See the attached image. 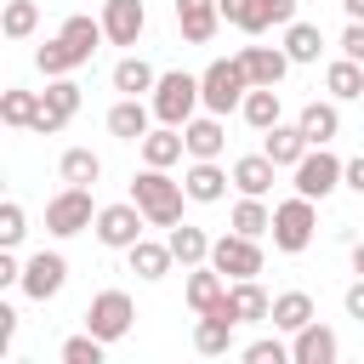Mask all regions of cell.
Returning a JSON list of instances; mask_svg holds the SVG:
<instances>
[{
  "mask_svg": "<svg viewBox=\"0 0 364 364\" xmlns=\"http://www.w3.org/2000/svg\"><path fill=\"white\" fill-rule=\"evenodd\" d=\"M262 6H267L273 28H290V23H296V0H262Z\"/></svg>",
  "mask_w": 364,
  "mask_h": 364,
  "instance_id": "obj_45",
  "label": "cell"
},
{
  "mask_svg": "<svg viewBox=\"0 0 364 364\" xmlns=\"http://www.w3.org/2000/svg\"><path fill=\"white\" fill-rule=\"evenodd\" d=\"M34 68H40L46 80H57V74H74L80 63H74V51L63 46V34H51V40H46V46L34 51Z\"/></svg>",
  "mask_w": 364,
  "mask_h": 364,
  "instance_id": "obj_39",
  "label": "cell"
},
{
  "mask_svg": "<svg viewBox=\"0 0 364 364\" xmlns=\"http://www.w3.org/2000/svg\"><path fill=\"white\" fill-rule=\"evenodd\" d=\"M307 148H313V142L301 136V125H284V119H279L273 131H262V154H267V159H273L279 171H296Z\"/></svg>",
  "mask_w": 364,
  "mask_h": 364,
  "instance_id": "obj_19",
  "label": "cell"
},
{
  "mask_svg": "<svg viewBox=\"0 0 364 364\" xmlns=\"http://www.w3.org/2000/svg\"><path fill=\"white\" fill-rule=\"evenodd\" d=\"M296 125H301V136H307L313 148H330V136L341 131V114H336V97H330V102H318V97H313V102H307V108L296 114Z\"/></svg>",
  "mask_w": 364,
  "mask_h": 364,
  "instance_id": "obj_24",
  "label": "cell"
},
{
  "mask_svg": "<svg viewBox=\"0 0 364 364\" xmlns=\"http://www.w3.org/2000/svg\"><path fill=\"white\" fill-rule=\"evenodd\" d=\"M63 284H68V262H63L57 250H34V256L23 262V284H17V290H23L28 301H51Z\"/></svg>",
  "mask_w": 364,
  "mask_h": 364,
  "instance_id": "obj_11",
  "label": "cell"
},
{
  "mask_svg": "<svg viewBox=\"0 0 364 364\" xmlns=\"http://www.w3.org/2000/svg\"><path fill=\"white\" fill-rule=\"evenodd\" d=\"M125 256H131V273H136V279H165V273L176 267L171 245H159V239H136Z\"/></svg>",
  "mask_w": 364,
  "mask_h": 364,
  "instance_id": "obj_31",
  "label": "cell"
},
{
  "mask_svg": "<svg viewBox=\"0 0 364 364\" xmlns=\"http://www.w3.org/2000/svg\"><path fill=\"white\" fill-rule=\"evenodd\" d=\"M228 182H233V171H222L216 159H193L188 176H182V188H188L193 205H216V199L228 193Z\"/></svg>",
  "mask_w": 364,
  "mask_h": 364,
  "instance_id": "obj_20",
  "label": "cell"
},
{
  "mask_svg": "<svg viewBox=\"0 0 364 364\" xmlns=\"http://www.w3.org/2000/svg\"><path fill=\"white\" fill-rule=\"evenodd\" d=\"M228 296V279L210 267V262H199V267H188V307L193 313H210L216 301Z\"/></svg>",
  "mask_w": 364,
  "mask_h": 364,
  "instance_id": "obj_28",
  "label": "cell"
},
{
  "mask_svg": "<svg viewBox=\"0 0 364 364\" xmlns=\"http://www.w3.org/2000/svg\"><path fill=\"white\" fill-rule=\"evenodd\" d=\"M341 6H347V17H358V23H364V0H341Z\"/></svg>",
  "mask_w": 364,
  "mask_h": 364,
  "instance_id": "obj_50",
  "label": "cell"
},
{
  "mask_svg": "<svg viewBox=\"0 0 364 364\" xmlns=\"http://www.w3.org/2000/svg\"><path fill=\"white\" fill-rule=\"evenodd\" d=\"M131 199L142 205L148 228H176V222H182V199H188V188L171 182L165 165H142V171L131 176Z\"/></svg>",
  "mask_w": 364,
  "mask_h": 364,
  "instance_id": "obj_1",
  "label": "cell"
},
{
  "mask_svg": "<svg viewBox=\"0 0 364 364\" xmlns=\"http://www.w3.org/2000/svg\"><path fill=\"white\" fill-rule=\"evenodd\" d=\"M6 40H28L40 28V0H6V17H0Z\"/></svg>",
  "mask_w": 364,
  "mask_h": 364,
  "instance_id": "obj_38",
  "label": "cell"
},
{
  "mask_svg": "<svg viewBox=\"0 0 364 364\" xmlns=\"http://www.w3.org/2000/svg\"><path fill=\"white\" fill-rule=\"evenodd\" d=\"M318 318V307H313V296L307 290H284V296H273V313H267V324L273 330H284V336H296L301 324H313Z\"/></svg>",
  "mask_w": 364,
  "mask_h": 364,
  "instance_id": "obj_23",
  "label": "cell"
},
{
  "mask_svg": "<svg viewBox=\"0 0 364 364\" xmlns=\"http://www.w3.org/2000/svg\"><path fill=\"white\" fill-rule=\"evenodd\" d=\"M80 102H85V97H80V85H74L68 74H57V80L40 91V114H34V125H28V131H34V136H57V131L80 114Z\"/></svg>",
  "mask_w": 364,
  "mask_h": 364,
  "instance_id": "obj_9",
  "label": "cell"
},
{
  "mask_svg": "<svg viewBox=\"0 0 364 364\" xmlns=\"http://www.w3.org/2000/svg\"><path fill=\"white\" fill-rule=\"evenodd\" d=\"M210 267L233 284V279H256L262 273V239H250V233H222L216 245H210Z\"/></svg>",
  "mask_w": 364,
  "mask_h": 364,
  "instance_id": "obj_8",
  "label": "cell"
},
{
  "mask_svg": "<svg viewBox=\"0 0 364 364\" xmlns=\"http://www.w3.org/2000/svg\"><path fill=\"white\" fill-rule=\"evenodd\" d=\"M57 171H63V182H74V188H97V176H102V159H97L91 148H68V154L57 159Z\"/></svg>",
  "mask_w": 364,
  "mask_h": 364,
  "instance_id": "obj_36",
  "label": "cell"
},
{
  "mask_svg": "<svg viewBox=\"0 0 364 364\" xmlns=\"http://www.w3.org/2000/svg\"><path fill=\"white\" fill-rule=\"evenodd\" d=\"M165 245H171V256L182 262V267H199V262H210V233L205 228H193V222H176V228H165Z\"/></svg>",
  "mask_w": 364,
  "mask_h": 364,
  "instance_id": "obj_21",
  "label": "cell"
},
{
  "mask_svg": "<svg viewBox=\"0 0 364 364\" xmlns=\"http://www.w3.org/2000/svg\"><path fill=\"white\" fill-rule=\"evenodd\" d=\"M91 222H97L91 188H74V182H63V193H51V199H46V233H57V239H74V233H85Z\"/></svg>",
  "mask_w": 364,
  "mask_h": 364,
  "instance_id": "obj_5",
  "label": "cell"
},
{
  "mask_svg": "<svg viewBox=\"0 0 364 364\" xmlns=\"http://www.w3.org/2000/svg\"><path fill=\"white\" fill-rule=\"evenodd\" d=\"M131 324H136V301L125 290H97L91 296V307H85V330L91 336H102L114 347L119 336H131Z\"/></svg>",
  "mask_w": 364,
  "mask_h": 364,
  "instance_id": "obj_6",
  "label": "cell"
},
{
  "mask_svg": "<svg viewBox=\"0 0 364 364\" xmlns=\"http://www.w3.org/2000/svg\"><path fill=\"white\" fill-rule=\"evenodd\" d=\"M148 102H154V119H159V125H188V119L205 108V97H199V74H182V68L159 74V85L148 91Z\"/></svg>",
  "mask_w": 364,
  "mask_h": 364,
  "instance_id": "obj_2",
  "label": "cell"
},
{
  "mask_svg": "<svg viewBox=\"0 0 364 364\" xmlns=\"http://www.w3.org/2000/svg\"><path fill=\"white\" fill-rule=\"evenodd\" d=\"M23 233H28V216H23L17 199H6V205H0V250H17Z\"/></svg>",
  "mask_w": 364,
  "mask_h": 364,
  "instance_id": "obj_41",
  "label": "cell"
},
{
  "mask_svg": "<svg viewBox=\"0 0 364 364\" xmlns=\"http://www.w3.org/2000/svg\"><path fill=\"white\" fill-rule=\"evenodd\" d=\"M11 336H17V313H11L6 301H0V353L11 347Z\"/></svg>",
  "mask_w": 364,
  "mask_h": 364,
  "instance_id": "obj_48",
  "label": "cell"
},
{
  "mask_svg": "<svg viewBox=\"0 0 364 364\" xmlns=\"http://www.w3.org/2000/svg\"><path fill=\"white\" fill-rule=\"evenodd\" d=\"M154 85H159L154 63H142V57H119V63H114V91H119V97H142V91H154Z\"/></svg>",
  "mask_w": 364,
  "mask_h": 364,
  "instance_id": "obj_32",
  "label": "cell"
},
{
  "mask_svg": "<svg viewBox=\"0 0 364 364\" xmlns=\"http://www.w3.org/2000/svg\"><path fill=\"white\" fill-rule=\"evenodd\" d=\"M239 114H245V125H256V131H273V125H279V114H284V102H279V85H250V91H245V102H239Z\"/></svg>",
  "mask_w": 364,
  "mask_h": 364,
  "instance_id": "obj_26",
  "label": "cell"
},
{
  "mask_svg": "<svg viewBox=\"0 0 364 364\" xmlns=\"http://www.w3.org/2000/svg\"><path fill=\"white\" fill-rule=\"evenodd\" d=\"M239 63H245L250 85H279V80L290 74V51H284V46H245Z\"/></svg>",
  "mask_w": 364,
  "mask_h": 364,
  "instance_id": "obj_17",
  "label": "cell"
},
{
  "mask_svg": "<svg viewBox=\"0 0 364 364\" xmlns=\"http://www.w3.org/2000/svg\"><path fill=\"white\" fill-rule=\"evenodd\" d=\"M102 353H108V341H102V336H91V330H80V336H68V341L57 347V358H63V364H102Z\"/></svg>",
  "mask_w": 364,
  "mask_h": 364,
  "instance_id": "obj_40",
  "label": "cell"
},
{
  "mask_svg": "<svg viewBox=\"0 0 364 364\" xmlns=\"http://www.w3.org/2000/svg\"><path fill=\"white\" fill-rule=\"evenodd\" d=\"M216 6H222V23H233V28H245V34L273 28V17H267L262 0H216Z\"/></svg>",
  "mask_w": 364,
  "mask_h": 364,
  "instance_id": "obj_37",
  "label": "cell"
},
{
  "mask_svg": "<svg viewBox=\"0 0 364 364\" xmlns=\"http://www.w3.org/2000/svg\"><path fill=\"white\" fill-rule=\"evenodd\" d=\"M273 176H279V165H273L267 154H245V159H233V188H239V193H256V199H262V193L273 188Z\"/></svg>",
  "mask_w": 364,
  "mask_h": 364,
  "instance_id": "obj_30",
  "label": "cell"
},
{
  "mask_svg": "<svg viewBox=\"0 0 364 364\" xmlns=\"http://www.w3.org/2000/svg\"><path fill=\"white\" fill-rule=\"evenodd\" d=\"M233 233H250V239H262V233H273V210L256 199V193H239V205H233Z\"/></svg>",
  "mask_w": 364,
  "mask_h": 364,
  "instance_id": "obj_34",
  "label": "cell"
},
{
  "mask_svg": "<svg viewBox=\"0 0 364 364\" xmlns=\"http://www.w3.org/2000/svg\"><path fill=\"white\" fill-rule=\"evenodd\" d=\"M341 307H347V318H358V324H364V273L341 290Z\"/></svg>",
  "mask_w": 364,
  "mask_h": 364,
  "instance_id": "obj_44",
  "label": "cell"
},
{
  "mask_svg": "<svg viewBox=\"0 0 364 364\" xmlns=\"http://www.w3.org/2000/svg\"><path fill=\"white\" fill-rule=\"evenodd\" d=\"M228 301H233V318L239 324H267V313H273V296L256 279H233L228 284Z\"/></svg>",
  "mask_w": 364,
  "mask_h": 364,
  "instance_id": "obj_22",
  "label": "cell"
},
{
  "mask_svg": "<svg viewBox=\"0 0 364 364\" xmlns=\"http://www.w3.org/2000/svg\"><path fill=\"white\" fill-rule=\"evenodd\" d=\"M136 148H142V165H165V171H171V165L188 154V142H182V125H159V131H148Z\"/></svg>",
  "mask_w": 364,
  "mask_h": 364,
  "instance_id": "obj_27",
  "label": "cell"
},
{
  "mask_svg": "<svg viewBox=\"0 0 364 364\" xmlns=\"http://www.w3.org/2000/svg\"><path fill=\"white\" fill-rule=\"evenodd\" d=\"M34 114H40V91H23V85H6V91H0V119H6L11 131H28Z\"/></svg>",
  "mask_w": 364,
  "mask_h": 364,
  "instance_id": "obj_33",
  "label": "cell"
},
{
  "mask_svg": "<svg viewBox=\"0 0 364 364\" xmlns=\"http://www.w3.org/2000/svg\"><path fill=\"white\" fill-rule=\"evenodd\" d=\"M63 46L74 51V63H91L97 57V46L108 40V28H102V17H85V11H74V17H63Z\"/></svg>",
  "mask_w": 364,
  "mask_h": 364,
  "instance_id": "obj_16",
  "label": "cell"
},
{
  "mask_svg": "<svg viewBox=\"0 0 364 364\" xmlns=\"http://www.w3.org/2000/svg\"><path fill=\"white\" fill-rule=\"evenodd\" d=\"M284 51H290V63H318V51H324V34H318V23H290L284 28Z\"/></svg>",
  "mask_w": 364,
  "mask_h": 364,
  "instance_id": "obj_35",
  "label": "cell"
},
{
  "mask_svg": "<svg viewBox=\"0 0 364 364\" xmlns=\"http://www.w3.org/2000/svg\"><path fill=\"white\" fill-rule=\"evenodd\" d=\"M341 188H353V193L364 199V154H358V159H347V171H341Z\"/></svg>",
  "mask_w": 364,
  "mask_h": 364,
  "instance_id": "obj_46",
  "label": "cell"
},
{
  "mask_svg": "<svg viewBox=\"0 0 364 364\" xmlns=\"http://www.w3.org/2000/svg\"><path fill=\"white\" fill-rule=\"evenodd\" d=\"M336 353H341V341H336V330L318 324V318L290 336V364H336Z\"/></svg>",
  "mask_w": 364,
  "mask_h": 364,
  "instance_id": "obj_13",
  "label": "cell"
},
{
  "mask_svg": "<svg viewBox=\"0 0 364 364\" xmlns=\"http://www.w3.org/2000/svg\"><path fill=\"white\" fill-rule=\"evenodd\" d=\"M341 171H347V159H336L330 148H307L301 165H296V193H307V199L336 193L341 188Z\"/></svg>",
  "mask_w": 364,
  "mask_h": 364,
  "instance_id": "obj_10",
  "label": "cell"
},
{
  "mask_svg": "<svg viewBox=\"0 0 364 364\" xmlns=\"http://www.w3.org/2000/svg\"><path fill=\"white\" fill-rule=\"evenodd\" d=\"M313 228H318V210H313V199H307V193H296V199L273 205V250L301 256V250L313 245Z\"/></svg>",
  "mask_w": 364,
  "mask_h": 364,
  "instance_id": "obj_4",
  "label": "cell"
},
{
  "mask_svg": "<svg viewBox=\"0 0 364 364\" xmlns=\"http://www.w3.org/2000/svg\"><path fill=\"white\" fill-rule=\"evenodd\" d=\"M0 284H23V262L11 250H0Z\"/></svg>",
  "mask_w": 364,
  "mask_h": 364,
  "instance_id": "obj_47",
  "label": "cell"
},
{
  "mask_svg": "<svg viewBox=\"0 0 364 364\" xmlns=\"http://www.w3.org/2000/svg\"><path fill=\"white\" fill-rule=\"evenodd\" d=\"M341 57L364 63V23H358V17H347V28H341Z\"/></svg>",
  "mask_w": 364,
  "mask_h": 364,
  "instance_id": "obj_43",
  "label": "cell"
},
{
  "mask_svg": "<svg viewBox=\"0 0 364 364\" xmlns=\"http://www.w3.org/2000/svg\"><path fill=\"white\" fill-rule=\"evenodd\" d=\"M245 91H250V74H245L239 57H216V63L199 74V97H205L210 114H233V108L245 102Z\"/></svg>",
  "mask_w": 364,
  "mask_h": 364,
  "instance_id": "obj_3",
  "label": "cell"
},
{
  "mask_svg": "<svg viewBox=\"0 0 364 364\" xmlns=\"http://www.w3.org/2000/svg\"><path fill=\"white\" fill-rule=\"evenodd\" d=\"M148 119H154V102H142V97H119V102L108 108V136H119V142H142V136H148Z\"/></svg>",
  "mask_w": 364,
  "mask_h": 364,
  "instance_id": "obj_18",
  "label": "cell"
},
{
  "mask_svg": "<svg viewBox=\"0 0 364 364\" xmlns=\"http://www.w3.org/2000/svg\"><path fill=\"white\" fill-rule=\"evenodd\" d=\"M176 28L188 46H210L222 28V6L216 0H176Z\"/></svg>",
  "mask_w": 364,
  "mask_h": 364,
  "instance_id": "obj_14",
  "label": "cell"
},
{
  "mask_svg": "<svg viewBox=\"0 0 364 364\" xmlns=\"http://www.w3.org/2000/svg\"><path fill=\"white\" fill-rule=\"evenodd\" d=\"M353 273H364V239L353 245Z\"/></svg>",
  "mask_w": 364,
  "mask_h": 364,
  "instance_id": "obj_49",
  "label": "cell"
},
{
  "mask_svg": "<svg viewBox=\"0 0 364 364\" xmlns=\"http://www.w3.org/2000/svg\"><path fill=\"white\" fill-rule=\"evenodd\" d=\"M324 91H330L336 102H364V63L336 57V63L324 68Z\"/></svg>",
  "mask_w": 364,
  "mask_h": 364,
  "instance_id": "obj_29",
  "label": "cell"
},
{
  "mask_svg": "<svg viewBox=\"0 0 364 364\" xmlns=\"http://www.w3.org/2000/svg\"><path fill=\"white\" fill-rule=\"evenodd\" d=\"M102 28H108V46H136L148 28V6L142 0H102Z\"/></svg>",
  "mask_w": 364,
  "mask_h": 364,
  "instance_id": "obj_12",
  "label": "cell"
},
{
  "mask_svg": "<svg viewBox=\"0 0 364 364\" xmlns=\"http://www.w3.org/2000/svg\"><path fill=\"white\" fill-rule=\"evenodd\" d=\"M239 358H245V364H284V358H290V347H284L279 336H262V341H250Z\"/></svg>",
  "mask_w": 364,
  "mask_h": 364,
  "instance_id": "obj_42",
  "label": "cell"
},
{
  "mask_svg": "<svg viewBox=\"0 0 364 364\" xmlns=\"http://www.w3.org/2000/svg\"><path fill=\"white\" fill-rule=\"evenodd\" d=\"M142 228H148V216H142V205H136V199L102 205V210H97V222H91L97 245H108V250H131V245L142 239Z\"/></svg>",
  "mask_w": 364,
  "mask_h": 364,
  "instance_id": "obj_7",
  "label": "cell"
},
{
  "mask_svg": "<svg viewBox=\"0 0 364 364\" xmlns=\"http://www.w3.org/2000/svg\"><path fill=\"white\" fill-rule=\"evenodd\" d=\"M233 318H222V313H199V324H193V353H205V358H222V353H233Z\"/></svg>",
  "mask_w": 364,
  "mask_h": 364,
  "instance_id": "obj_25",
  "label": "cell"
},
{
  "mask_svg": "<svg viewBox=\"0 0 364 364\" xmlns=\"http://www.w3.org/2000/svg\"><path fill=\"white\" fill-rule=\"evenodd\" d=\"M182 142H188V159H222V148H228V131H222V114H193L188 125H182Z\"/></svg>",
  "mask_w": 364,
  "mask_h": 364,
  "instance_id": "obj_15",
  "label": "cell"
}]
</instances>
